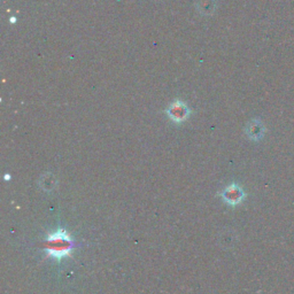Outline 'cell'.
Instances as JSON below:
<instances>
[{
  "label": "cell",
  "mask_w": 294,
  "mask_h": 294,
  "mask_svg": "<svg viewBox=\"0 0 294 294\" xmlns=\"http://www.w3.org/2000/svg\"><path fill=\"white\" fill-rule=\"evenodd\" d=\"M44 246L47 256L61 261L63 257L70 255L75 245L69 233L65 229H59L58 231L48 233Z\"/></svg>",
  "instance_id": "obj_1"
},
{
  "label": "cell",
  "mask_w": 294,
  "mask_h": 294,
  "mask_svg": "<svg viewBox=\"0 0 294 294\" xmlns=\"http://www.w3.org/2000/svg\"><path fill=\"white\" fill-rule=\"evenodd\" d=\"M168 118L171 120L176 125H180V123L185 122L191 115V109L189 108L185 102L180 100H175L169 105V107L166 109Z\"/></svg>",
  "instance_id": "obj_2"
},
{
  "label": "cell",
  "mask_w": 294,
  "mask_h": 294,
  "mask_svg": "<svg viewBox=\"0 0 294 294\" xmlns=\"http://www.w3.org/2000/svg\"><path fill=\"white\" fill-rule=\"evenodd\" d=\"M219 196H221L222 200L224 201L228 206H231V207L238 206V205L242 204L243 200L245 199V192H244L242 187L236 183L226 186L225 189L222 191Z\"/></svg>",
  "instance_id": "obj_3"
},
{
  "label": "cell",
  "mask_w": 294,
  "mask_h": 294,
  "mask_svg": "<svg viewBox=\"0 0 294 294\" xmlns=\"http://www.w3.org/2000/svg\"><path fill=\"white\" fill-rule=\"evenodd\" d=\"M246 134L250 139L252 140H260L264 134V126L258 120H253L246 126Z\"/></svg>",
  "instance_id": "obj_4"
},
{
  "label": "cell",
  "mask_w": 294,
  "mask_h": 294,
  "mask_svg": "<svg viewBox=\"0 0 294 294\" xmlns=\"http://www.w3.org/2000/svg\"><path fill=\"white\" fill-rule=\"evenodd\" d=\"M197 8L204 15H210L216 8L214 0H199L197 3Z\"/></svg>",
  "instance_id": "obj_5"
},
{
  "label": "cell",
  "mask_w": 294,
  "mask_h": 294,
  "mask_svg": "<svg viewBox=\"0 0 294 294\" xmlns=\"http://www.w3.org/2000/svg\"><path fill=\"white\" fill-rule=\"evenodd\" d=\"M41 186L42 187V190L45 191H51L55 187L56 185V178L54 176H52L51 173H46L44 177L41 178Z\"/></svg>",
  "instance_id": "obj_6"
}]
</instances>
